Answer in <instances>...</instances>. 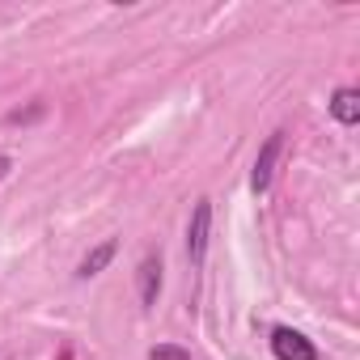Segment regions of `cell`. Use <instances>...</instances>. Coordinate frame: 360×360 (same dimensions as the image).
I'll return each mask as SVG.
<instances>
[{
  "instance_id": "cell-2",
  "label": "cell",
  "mask_w": 360,
  "mask_h": 360,
  "mask_svg": "<svg viewBox=\"0 0 360 360\" xmlns=\"http://www.w3.org/2000/svg\"><path fill=\"white\" fill-rule=\"evenodd\" d=\"M208 233H212V200H195V212H191V225H187V259H191V267H204Z\"/></svg>"
},
{
  "instance_id": "cell-8",
  "label": "cell",
  "mask_w": 360,
  "mask_h": 360,
  "mask_svg": "<svg viewBox=\"0 0 360 360\" xmlns=\"http://www.w3.org/2000/svg\"><path fill=\"white\" fill-rule=\"evenodd\" d=\"M9 169H13V157H9V153H0V183L9 178Z\"/></svg>"
},
{
  "instance_id": "cell-5",
  "label": "cell",
  "mask_w": 360,
  "mask_h": 360,
  "mask_svg": "<svg viewBox=\"0 0 360 360\" xmlns=\"http://www.w3.org/2000/svg\"><path fill=\"white\" fill-rule=\"evenodd\" d=\"M330 115H335V123H343V127H352V123L360 119V94H356L352 85H343V89H335V94H330Z\"/></svg>"
},
{
  "instance_id": "cell-7",
  "label": "cell",
  "mask_w": 360,
  "mask_h": 360,
  "mask_svg": "<svg viewBox=\"0 0 360 360\" xmlns=\"http://www.w3.org/2000/svg\"><path fill=\"white\" fill-rule=\"evenodd\" d=\"M148 360H191V352H183V347H153Z\"/></svg>"
},
{
  "instance_id": "cell-1",
  "label": "cell",
  "mask_w": 360,
  "mask_h": 360,
  "mask_svg": "<svg viewBox=\"0 0 360 360\" xmlns=\"http://www.w3.org/2000/svg\"><path fill=\"white\" fill-rule=\"evenodd\" d=\"M280 153H284V131H271L255 157V169H250V191L255 195H267L271 191V178H276V165H280Z\"/></svg>"
},
{
  "instance_id": "cell-6",
  "label": "cell",
  "mask_w": 360,
  "mask_h": 360,
  "mask_svg": "<svg viewBox=\"0 0 360 360\" xmlns=\"http://www.w3.org/2000/svg\"><path fill=\"white\" fill-rule=\"evenodd\" d=\"M115 250H119V242H115V238H110V242H102L98 250H89V255L81 259V267H77V280H89V276H98V271H102V267L115 259Z\"/></svg>"
},
{
  "instance_id": "cell-4",
  "label": "cell",
  "mask_w": 360,
  "mask_h": 360,
  "mask_svg": "<svg viewBox=\"0 0 360 360\" xmlns=\"http://www.w3.org/2000/svg\"><path fill=\"white\" fill-rule=\"evenodd\" d=\"M136 284H140V301H144V305H157V297H161V259H157V255H144V259H140Z\"/></svg>"
},
{
  "instance_id": "cell-3",
  "label": "cell",
  "mask_w": 360,
  "mask_h": 360,
  "mask_svg": "<svg viewBox=\"0 0 360 360\" xmlns=\"http://www.w3.org/2000/svg\"><path fill=\"white\" fill-rule=\"evenodd\" d=\"M271 356H276V360H318V347H314L301 330L276 326V330H271Z\"/></svg>"
}]
</instances>
